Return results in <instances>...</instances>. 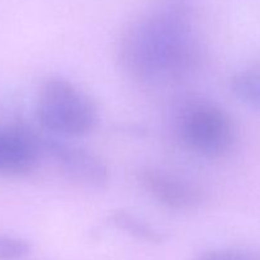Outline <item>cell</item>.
<instances>
[{
    "label": "cell",
    "mask_w": 260,
    "mask_h": 260,
    "mask_svg": "<svg viewBox=\"0 0 260 260\" xmlns=\"http://www.w3.org/2000/svg\"><path fill=\"white\" fill-rule=\"evenodd\" d=\"M119 60L135 80L160 84L192 74L202 52L187 17L178 10H164L141 18L127 29Z\"/></svg>",
    "instance_id": "1"
},
{
    "label": "cell",
    "mask_w": 260,
    "mask_h": 260,
    "mask_svg": "<svg viewBox=\"0 0 260 260\" xmlns=\"http://www.w3.org/2000/svg\"><path fill=\"white\" fill-rule=\"evenodd\" d=\"M175 136L188 151L205 159H218L233 149L236 129L230 114L212 101L187 99L174 116Z\"/></svg>",
    "instance_id": "2"
},
{
    "label": "cell",
    "mask_w": 260,
    "mask_h": 260,
    "mask_svg": "<svg viewBox=\"0 0 260 260\" xmlns=\"http://www.w3.org/2000/svg\"><path fill=\"white\" fill-rule=\"evenodd\" d=\"M36 116L46 131L58 136L88 135L99 121L98 107L75 84L62 78H51L38 93Z\"/></svg>",
    "instance_id": "3"
},
{
    "label": "cell",
    "mask_w": 260,
    "mask_h": 260,
    "mask_svg": "<svg viewBox=\"0 0 260 260\" xmlns=\"http://www.w3.org/2000/svg\"><path fill=\"white\" fill-rule=\"evenodd\" d=\"M41 145L68 179L91 189H103L109 183L108 168L93 152L56 137L41 139Z\"/></svg>",
    "instance_id": "4"
},
{
    "label": "cell",
    "mask_w": 260,
    "mask_h": 260,
    "mask_svg": "<svg viewBox=\"0 0 260 260\" xmlns=\"http://www.w3.org/2000/svg\"><path fill=\"white\" fill-rule=\"evenodd\" d=\"M140 183L156 202L170 210H196L205 201V193L198 185L160 168L142 169Z\"/></svg>",
    "instance_id": "5"
},
{
    "label": "cell",
    "mask_w": 260,
    "mask_h": 260,
    "mask_svg": "<svg viewBox=\"0 0 260 260\" xmlns=\"http://www.w3.org/2000/svg\"><path fill=\"white\" fill-rule=\"evenodd\" d=\"M42 154L41 139L30 129L0 127V178L28 174Z\"/></svg>",
    "instance_id": "6"
},
{
    "label": "cell",
    "mask_w": 260,
    "mask_h": 260,
    "mask_svg": "<svg viewBox=\"0 0 260 260\" xmlns=\"http://www.w3.org/2000/svg\"><path fill=\"white\" fill-rule=\"evenodd\" d=\"M108 221L114 228L137 240L150 244H162L168 239L167 234L124 210H117L109 213Z\"/></svg>",
    "instance_id": "7"
},
{
    "label": "cell",
    "mask_w": 260,
    "mask_h": 260,
    "mask_svg": "<svg viewBox=\"0 0 260 260\" xmlns=\"http://www.w3.org/2000/svg\"><path fill=\"white\" fill-rule=\"evenodd\" d=\"M231 93L260 114V69H248L235 74L230 80Z\"/></svg>",
    "instance_id": "8"
},
{
    "label": "cell",
    "mask_w": 260,
    "mask_h": 260,
    "mask_svg": "<svg viewBox=\"0 0 260 260\" xmlns=\"http://www.w3.org/2000/svg\"><path fill=\"white\" fill-rule=\"evenodd\" d=\"M30 251L32 246L25 239L0 234V260H23Z\"/></svg>",
    "instance_id": "9"
},
{
    "label": "cell",
    "mask_w": 260,
    "mask_h": 260,
    "mask_svg": "<svg viewBox=\"0 0 260 260\" xmlns=\"http://www.w3.org/2000/svg\"><path fill=\"white\" fill-rule=\"evenodd\" d=\"M196 260H260V249H215L205 251Z\"/></svg>",
    "instance_id": "10"
}]
</instances>
